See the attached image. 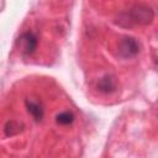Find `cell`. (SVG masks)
<instances>
[{
  "mask_svg": "<svg viewBox=\"0 0 158 158\" xmlns=\"http://www.w3.org/2000/svg\"><path fill=\"white\" fill-rule=\"evenodd\" d=\"M123 20L121 21H126L125 26H132L135 23H139V25H147L151 23L153 17H154V12L152 10V7L149 6H144V5H136L133 6L128 14L122 15Z\"/></svg>",
  "mask_w": 158,
  "mask_h": 158,
  "instance_id": "cell-1",
  "label": "cell"
},
{
  "mask_svg": "<svg viewBox=\"0 0 158 158\" xmlns=\"http://www.w3.org/2000/svg\"><path fill=\"white\" fill-rule=\"evenodd\" d=\"M118 52L123 58H130L139 52V43L133 37H125L118 44Z\"/></svg>",
  "mask_w": 158,
  "mask_h": 158,
  "instance_id": "cell-2",
  "label": "cell"
},
{
  "mask_svg": "<svg viewBox=\"0 0 158 158\" xmlns=\"http://www.w3.org/2000/svg\"><path fill=\"white\" fill-rule=\"evenodd\" d=\"M20 42L22 43V51L25 54H32L37 48V37L32 32H25L20 37Z\"/></svg>",
  "mask_w": 158,
  "mask_h": 158,
  "instance_id": "cell-3",
  "label": "cell"
},
{
  "mask_svg": "<svg viewBox=\"0 0 158 158\" xmlns=\"http://www.w3.org/2000/svg\"><path fill=\"white\" fill-rule=\"evenodd\" d=\"M26 106L28 112L33 116L36 121H41L43 117V107L42 105L36 100H26Z\"/></svg>",
  "mask_w": 158,
  "mask_h": 158,
  "instance_id": "cell-4",
  "label": "cell"
},
{
  "mask_svg": "<svg viewBox=\"0 0 158 158\" xmlns=\"http://www.w3.org/2000/svg\"><path fill=\"white\" fill-rule=\"evenodd\" d=\"M98 88L102 93H112L116 89V80L111 75H105L98 83Z\"/></svg>",
  "mask_w": 158,
  "mask_h": 158,
  "instance_id": "cell-5",
  "label": "cell"
},
{
  "mask_svg": "<svg viewBox=\"0 0 158 158\" xmlns=\"http://www.w3.org/2000/svg\"><path fill=\"white\" fill-rule=\"evenodd\" d=\"M56 121H57V123H59V125L67 126V125H70V123L74 121V115H73L70 111H63V112H60V114L57 115Z\"/></svg>",
  "mask_w": 158,
  "mask_h": 158,
  "instance_id": "cell-6",
  "label": "cell"
},
{
  "mask_svg": "<svg viewBox=\"0 0 158 158\" xmlns=\"http://www.w3.org/2000/svg\"><path fill=\"white\" fill-rule=\"evenodd\" d=\"M5 135L6 136H14V135H16V133H19L20 132V130H21V126H20V123L19 122H16V121H9L6 125H5Z\"/></svg>",
  "mask_w": 158,
  "mask_h": 158,
  "instance_id": "cell-7",
  "label": "cell"
}]
</instances>
